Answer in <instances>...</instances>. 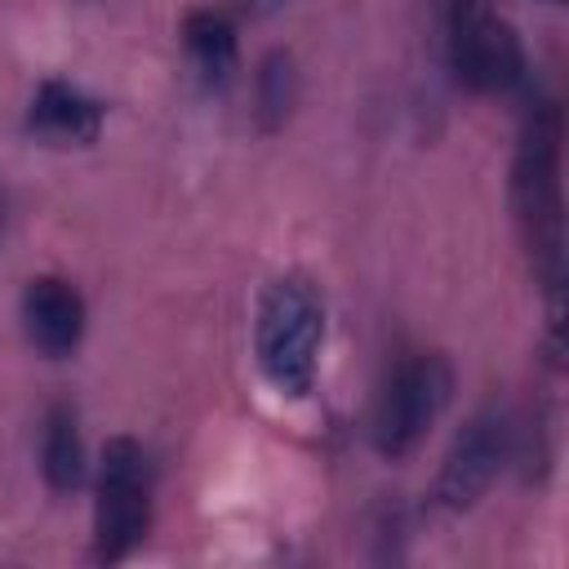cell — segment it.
Here are the masks:
<instances>
[{
    "instance_id": "cell-1",
    "label": "cell",
    "mask_w": 569,
    "mask_h": 569,
    "mask_svg": "<svg viewBox=\"0 0 569 569\" xmlns=\"http://www.w3.org/2000/svg\"><path fill=\"white\" fill-rule=\"evenodd\" d=\"M560 107L556 98H533L511 156V213L529 271L551 307V329H560L565 289V196H560Z\"/></svg>"
},
{
    "instance_id": "cell-2",
    "label": "cell",
    "mask_w": 569,
    "mask_h": 569,
    "mask_svg": "<svg viewBox=\"0 0 569 569\" xmlns=\"http://www.w3.org/2000/svg\"><path fill=\"white\" fill-rule=\"evenodd\" d=\"M320 347H325V298L311 276L284 271L276 276L258 298V325H253V351L262 378L280 396H311L320 373Z\"/></svg>"
},
{
    "instance_id": "cell-3",
    "label": "cell",
    "mask_w": 569,
    "mask_h": 569,
    "mask_svg": "<svg viewBox=\"0 0 569 569\" xmlns=\"http://www.w3.org/2000/svg\"><path fill=\"white\" fill-rule=\"evenodd\" d=\"M453 396V369L445 356L436 351H413L405 360H396V369L387 373L378 400H373V449L382 458H405L418 449V440L436 427V418L445 413Z\"/></svg>"
},
{
    "instance_id": "cell-4",
    "label": "cell",
    "mask_w": 569,
    "mask_h": 569,
    "mask_svg": "<svg viewBox=\"0 0 569 569\" xmlns=\"http://www.w3.org/2000/svg\"><path fill=\"white\" fill-rule=\"evenodd\" d=\"M151 529V462L133 436H111L98 462L93 498V556L124 560Z\"/></svg>"
},
{
    "instance_id": "cell-5",
    "label": "cell",
    "mask_w": 569,
    "mask_h": 569,
    "mask_svg": "<svg viewBox=\"0 0 569 569\" xmlns=\"http://www.w3.org/2000/svg\"><path fill=\"white\" fill-rule=\"evenodd\" d=\"M445 31L458 84H467L471 93H511L525 84L520 36L493 9V0H449Z\"/></svg>"
},
{
    "instance_id": "cell-6",
    "label": "cell",
    "mask_w": 569,
    "mask_h": 569,
    "mask_svg": "<svg viewBox=\"0 0 569 569\" xmlns=\"http://www.w3.org/2000/svg\"><path fill=\"white\" fill-rule=\"evenodd\" d=\"M511 453V422L502 405H480L449 440L440 471H436V507L440 511H467L480 502V493L493 485Z\"/></svg>"
},
{
    "instance_id": "cell-7",
    "label": "cell",
    "mask_w": 569,
    "mask_h": 569,
    "mask_svg": "<svg viewBox=\"0 0 569 569\" xmlns=\"http://www.w3.org/2000/svg\"><path fill=\"white\" fill-rule=\"evenodd\" d=\"M84 298L71 280L62 276H31L22 289V329L27 342L49 356V360H67L80 338H84Z\"/></svg>"
},
{
    "instance_id": "cell-8",
    "label": "cell",
    "mask_w": 569,
    "mask_h": 569,
    "mask_svg": "<svg viewBox=\"0 0 569 569\" xmlns=\"http://www.w3.org/2000/svg\"><path fill=\"white\" fill-rule=\"evenodd\" d=\"M27 129L44 142L89 147L102 133V107L67 80H40V89L31 93V107H27Z\"/></svg>"
},
{
    "instance_id": "cell-9",
    "label": "cell",
    "mask_w": 569,
    "mask_h": 569,
    "mask_svg": "<svg viewBox=\"0 0 569 569\" xmlns=\"http://www.w3.org/2000/svg\"><path fill=\"white\" fill-rule=\"evenodd\" d=\"M182 49L191 58V71L204 89H222L231 84L236 67H240V40L227 13L218 9H191L182 18Z\"/></svg>"
},
{
    "instance_id": "cell-10",
    "label": "cell",
    "mask_w": 569,
    "mask_h": 569,
    "mask_svg": "<svg viewBox=\"0 0 569 569\" xmlns=\"http://www.w3.org/2000/svg\"><path fill=\"white\" fill-rule=\"evenodd\" d=\"M40 471L49 489L71 493L84 480V440H80V418L71 405H49L44 427H40Z\"/></svg>"
},
{
    "instance_id": "cell-11",
    "label": "cell",
    "mask_w": 569,
    "mask_h": 569,
    "mask_svg": "<svg viewBox=\"0 0 569 569\" xmlns=\"http://www.w3.org/2000/svg\"><path fill=\"white\" fill-rule=\"evenodd\" d=\"M298 107V62L289 49H271L253 71V116L262 133L284 129Z\"/></svg>"
},
{
    "instance_id": "cell-12",
    "label": "cell",
    "mask_w": 569,
    "mask_h": 569,
    "mask_svg": "<svg viewBox=\"0 0 569 569\" xmlns=\"http://www.w3.org/2000/svg\"><path fill=\"white\" fill-rule=\"evenodd\" d=\"M289 0H244V9L253 13V18H267V13H276V9H284Z\"/></svg>"
},
{
    "instance_id": "cell-13",
    "label": "cell",
    "mask_w": 569,
    "mask_h": 569,
    "mask_svg": "<svg viewBox=\"0 0 569 569\" xmlns=\"http://www.w3.org/2000/svg\"><path fill=\"white\" fill-rule=\"evenodd\" d=\"M0 227H4V200H0Z\"/></svg>"
}]
</instances>
